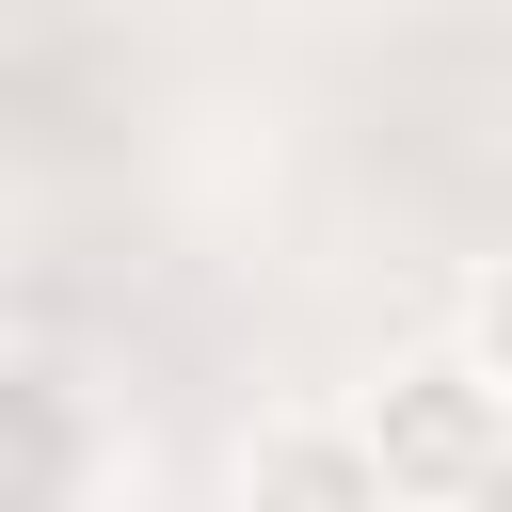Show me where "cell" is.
I'll return each instance as SVG.
<instances>
[{
    "label": "cell",
    "mask_w": 512,
    "mask_h": 512,
    "mask_svg": "<svg viewBox=\"0 0 512 512\" xmlns=\"http://www.w3.org/2000/svg\"><path fill=\"white\" fill-rule=\"evenodd\" d=\"M352 432H368V464H384V512H464V496L512 464V384H496L464 336H432V352H384V368L352 384Z\"/></svg>",
    "instance_id": "cell-1"
},
{
    "label": "cell",
    "mask_w": 512,
    "mask_h": 512,
    "mask_svg": "<svg viewBox=\"0 0 512 512\" xmlns=\"http://www.w3.org/2000/svg\"><path fill=\"white\" fill-rule=\"evenodd\" d=\"M112 496V416L80 368L0 352V512H96Z\"/></svg>",
    "instance_id": "cell-2"
},
{
    "label": "cell",
    "mask_w": 512,
    "mask_h": 512,
    "mask_svg": "<svg viewBox=\"0 0 512 512\" xmlns=\"http://www.w3.org/2000/svg\"><path fill=\"white\" fill-rule=\"evenodd\" d=\"M240 512H384V464H368L352 400H272L240 432Z\"/></svg>",
    "instance_id": "cell-3"
},
{
    "label": "cell",
    "mask_w": 512,
    "mask_h": 512,
    "mask_svg": "<svg viewBox=\"0 0 512 512\" xmlns=\"http://www.w3.org/2000/svg\"><path fill=\"white\" fill-rule=\"evenodd\" d=\"M448 336H464V352L512 384V256H480V272H464V320H448Z\"/></svg>",
    "instance_id": "cell-4"
},
{
    "label": "cell",
    "mask_w": 512,
    "mask_h": 512,
    "mask_svg": "<svg viewBox=\"0 0 512 512\" xmlns=\"http://www.w3.org/2000/svg\"><path fill=\"white\" fill-rule=\"evenodd\" d=\"M464 512H512V464H496V480H480V496H464Z\"/></svg>",
    "instance_id": "cell-5"
}]
</instances>
